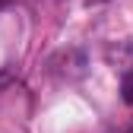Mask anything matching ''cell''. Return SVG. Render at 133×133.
<instances>
[{"label":"cell","mask_w":133,"mask_h":133,"mask_svg":"<svg viewBox=\"0 0 133 133\" xmlns=\"http://www.w3.org/2000/svg\"><path fill=\"white\" fill-rule=\"evenodd\" d=\"M124 98L127 105H133V76H124Z\"/></svg>","instance_id":"obj_1"},{"label":"cell","mask_w":133,"mask_h":133,"mask_svg":"<svg viewBox=\"0 0 133 133\" xmlns=\"http://www.w3.org/2000/svg\"><path fill=\"white\" fill-rule=\"evenodd\" d=\"M10 82H13V73H10V70H0V89L10 86Z\"/></svg>","instance_id":"obj_2"},{"label":"cell","mask_w":133,"mask_h":133,"mask_svg":"<svg viewBox=\"0 0 133 133\" xmlns=\"http://www.w3.org/2000/svg\"><path fill=\"white\" fill-rule=\"evenodd\" d=\"M102 3H111V0H86V6H102Z\"/></svg>","instance_id":"obj_3"},{"label":"cell","mask_w":133,"mask_h":133,"mask_svg":"<svg viewBox=\"0 0 133 133\" xmlns=\"http://www.w3.org/2000/svg\"><path fill=\"white\" fill-rule=\"evenodd\" d=\"M127 133H133V127H130V130H127Z\"/></svg>","instance_id":"obj_4"}]
</instances>
